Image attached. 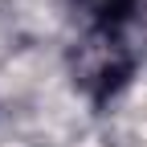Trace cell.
Segmentation results:
<instances>
[{
	"label": "cell",
	"mask_w": 147,
	"mask_h": 147,
	"mask_svg": "<svg viewBox=\"0 0 147 147\" xmlns=\"http://www.w3.org/2000/svg\"><path fill=\"white\" fill-rule=\"evenodd\" d=\"M139 4V0H74V8H82L94 25H102V29H110V25H119L127 12H131Z\"/></svg>",
	"instance_id": "obj_1"
}]
</instances>
